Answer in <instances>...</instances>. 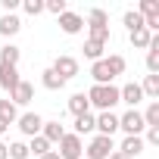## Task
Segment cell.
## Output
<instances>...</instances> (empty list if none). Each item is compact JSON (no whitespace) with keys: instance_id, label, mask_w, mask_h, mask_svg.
Wrapping results in <instances>:
<instances>
[{"instance_id":"cell-1","label":"cell","mask_w":159,"mask_h":159,"mask_svg":"<svg viewBox=\"0 0 159 159\" xmlns=\"http://www.w3.org/2000/svg\"><path fill=\"white\" fill-rule=\"evenodd\" d=\"M122 72H125V56H119V53H112L106 59H97L91 66V75H94L97 84H112V78H119Z\"/></svg>"},{"instance_id":"cell-2","label":"cell","mask_w":159,"mask_h":159,"mask_svg":"<svg viewBox=\"0 0 159 159\" xmlns=\"http://www.w3.org/2000/svg\"><path fill=\"white\" fill-rule=\"evenodd\" d=\"M88 103L97 106L100 112H112V106L122 103V100H119V88H116V84H94V88L88 91Z\"/></svg>"},{"instance_id":"cell-3","label":"cell","mask_w":159,"mask_h":159,"mask_svg":"<svg viewBox=\"0 0 159 159\" xmlns=\"http://www.w3.org/2000/svg\"><path fill=\"white\" fill-rule=\"evenodd\" d=\"M56 156H59V159H84V143H81V137L72 134V131H66L62 140H59Z\"/></svg>"},{"instance_id":"cell-4","label":"cell","mask_w":159,"mask_h":159,"mask_svg":"<svg viewBox=\"0 0 159 159\" xmlns=\"http://www.w3.org/2000/svg\"><path fill=\"white\" fill-rule=\"evenodd\" d=\"M109 153H116V143L112 137H103V134L91 137V143L84 147V159H109Z\"/></svg>"},{"instance_id":"cell-5","label":"cell","mask_w":159,"mask_h":159,"mask_svg":"<svg viewBox=\"0 0 159 159\" xmlns=\"http://www.w3.org/2000/svg\"><path fill=\"white\" fill-rule=\"evenodd\" d=\"M143 128L147 125H143V116L137 109H128L125 116H119V131H125V137H140Z\"/></svg>"},{"instance_id":"cell-6","label":"cell","mask_w":159,"mask_h":159,"mask_svg":"<svg viewBox=\"0 0 159 159\" xmlns=\"http://www.w3.org/2000/svg\"><path fill=\"white\" fill-rule=\"evenodd\" d=\"M59 78H62V81H69V78H75L78 75V59L75 56H69V53H62V56H56L53 59V66H50Z\"/></svg>"},{"instance_id":"cell-7","label":"cell","mask_w":159,"mask_h":159,"mask_svg":"<svg viewBox=\"0 0 159 159\" xmlns=\"http://www.w3.org/2000/svg\"><path fill=\"white\" fill-rule=\"evenodd\" d=\"M31 100H34V84L22 78V81L10 91V103H13V106H28Z\"/></svg>"},{"instance_id":"cell-8","label":"cell","mask_w":159,"mask_h":159,"mask_svg":"<svg viewBox=\"0 0 159 159\" xmlns=\"http://www.w3.org/2000/svg\"><path fill=\"white\" fill-rule=\"evenodd\" d=\"M16 125H19V131H22L25 137H38V134H41V125H44V119H41L38 112H22V116L16 119Z\"/></svg>"},{"instance_id":"cell-9","label":"cell","mask_w":159,"mask_h":159,"mask_svg":"<svg viewBox=\"0 0 159 159\" xmlns=\"http://www.w3.org/2000/svg\"><path fill=\"white\" fill-rule=\"evenodd\" d=\"M94 128H97L103 137H112V134L119 131V116H116V112H100V116H94Z\"/></svg>"},{"instance_id":"cell-10","label":"cell","mask_w":159,"mask_h":159,"mask_svg":"<svg viewBox=\"0 0 159 159\" xmlns=\"http://www.w3.org/2000/svg\"><path fill=\"white\" fill-rule=\"evenodd\" d=\"M119 100H122V103H128V106L134 109V106L143 100V91H140V84H137V81H131V84L119 88Z\"/></svg>"},{"instance_id":"cell-11","label":"cell","mask_w":159,"mask_h":159,"mask_svg":"<svg viewBox=\"0 0 159 159\" xmlns=\"http://www.w3.org/2000/svg\"><path fill=\"white\" fill-rule=\"evenodd\" d=\"M19 81H22V78H19V69H16V66H3V62H0V88H3V91H13Z\"/></svg>"},{"instance_id":"cell-12","label":"cell","mask_w":159,"mask_h":159,"mask_svg":"<svg viewBox=\"0 0 159 159\" xmlns=\"http://www.w3.org/2000/svg\"><path fill=\"white\" fill-rule=\"evenodd\" d=\"M59 28H62L66 34H78V31L84 28V19L78 16V13H62V16H59Z\"/></svg>"},{"instance_id":"cell-13","label":"cell","mask_w":159,"mask_h":159,"mask_svg":"<svg viewBox=\"0 0 159 159\" xmlns=\"http://www.w3.org/2000/svg\"><path fill=\"white\" fill-rule=\"evenodd\" d=\"M62 134H66V128H62L59 122H44V125H41V137H44L50 147H53V143H59V140H62Z\"/></svg>"},{"instance_id":"cell-14","label":"cell","mask_w":159,"mask_h":159,"mask_svg":"<svg viewBox=\"0 0 159 159\" xmlns=\"http://www.w3.org/2000/svg\"><path fill=\"white\" fill-rule=\"evenodd\" d=\"M119 153H122V156H128V159L140 156V153H143V137H125V140H122V147H119Z\"/></svg>"},{"instance_id":"cell-15","label":"cell","mask_w":159,"mask_h":159,"mask_svg":"<svg viewBox=\"0 0 159 159\" xmlns=\"http://www.w3.org/2000/svg\"><path fill=\"white\" fill-rule=\"evenodd\" d=\"M69 112L78 119V116H84V112H91V103H88V94H72L69 97Z\"/></svg>"},{"instance_id":"cell-16","label":"cell","mask_w":159,"mask_h":159,"mask_svg":"<svg viewBox=\"0 0 159 159\" xmlns=\"http://www.w3.org/2000/svg\"><path fill=\"white\" fill-rule=\"evenodd\" d=\"M147 69H150V75L159 72V34H153V41L147 47Z\"/></svg>"},{"instance_id":"cell-17","label":"cell","mask_w":159,"mask_h":159,"mask_svg":"<svg viewBox=\"0 0 159 159\" xmlns=\"http://www.w3.org/2000/svg\"><path fill=\"white\" fill-rule=\"evenodd\" d=\"M41 84H44L47 91H62V88H66V81H62L53 69H44V72H41Z\"/></svg>"},{"instance_id":"cell-18","label":"cell","mask_w":159,"mask_h":159,"mask_svg":"<svg viewBox=\"0 0 159 159\" xmlns=\"http://www.w3.org/2000/svg\"><path fill=\"white\" fill-rule=\"evenodd\" d=\"M19 28H22V22H19V16H3L0 19V34L3 38H13V34H19Z\"/></svg>"},{"instance_id":"cell-19","label":"cell","mask_w":159,"mask_h":159,"mask_svg":"<svg viewBox=\"0 0 159 159\" xmlns=\"http://www.w3.org/2000/svg\"><path fill=\"white\" fill-rule=\"evenodd\" d=\"M88 28H109V13L106 10H91L88 13Z\"/></svg>"},{"instance_id":"cell-20","label":"cell","mask_w":159,"mask_h":159,"mask_svg":"<svg viewBox=\"0 0 159 159\" xmlns=\"http://www.w3.org/2000/svg\"><path fill=\"white\" fill-rule=\"evenodd\" d=\"M19 56H22V50H19L16 44L0 47V62H3V66H19Z\"/></svg>"},{"instance_id":"cell-21","label":"cell","mask_w":159,"mask_h":159,"mask_svg":"<svg viewBox=\"0 0 159 159\" xmlns=\"http://www.w3.org/2000/svg\"><path fill=\"white\" fill-rule=\"evenodd\" d=\"M140 91H143V97L159 100V75H147V78H143V84H140Z\"/></svg>"},{"instance_id":"cell-22","label":"cell","mask_w":159,"mask_h":159,"mask_svg":"<svg viewBox=\"0 0 159 159\" xmlns=\"http://www.w3.org/2000/svg\"><path fill=\"white\" fill-rule=\"evenodd\" d=\"M128 38H131V44H134L137 50H147V47H150V41H153V34H150L147 28H137V31H128Z\"/></svg>"},{"instance_id":"cell-23","label":"cell","mask_w":159,"mask_h":159,"mask_svg":"<svg viewBox=\"0 0 159 159\" xmlns=\"http://www.w3.org/2000/svg\"><path fill=\"white\" fill-rule=\"evenodd\" d=\"M140 116H143V125L147 128H159V100H150L147 112H140Z\"/></svg>"},{"instance_id":"cell-24","label":"cell","mask_w":159,"mask_h":159,"mask_svg":"<svg viewBox=\"0 0 159 159\" xmlns=\"http://www.w3.org/2000/svg\"><path fill=\"white\" fill-rule=\"evenodd\" d=\"M91 131H94V116H91V112H84V116L75 119V131H72V134L81 137V134H91Z\"/></svg>"},{"instance_id":"cell-25","label":"cell","mask_w":159,"mask_h":159,"mask_svg":"<svg viewBox=\"0 0 159 159\" xmlns=\"http://www.w3.org/2000/svg\"><path fill=\"white\" fill-rule=\"evenodd\" d=\"M103 47H106V44H100V41H91V38H88V41H84V56H88L91 62H97V59H103Z\"/></svg>"},{"instance_id":"cell-26","label":"cell","mask_w":159,"mask_h":159,"mask_svg":"<svg viewBox=\"0 0 159 159\" xmlns=\"http://www.w3.org/2000/svg\"><path fill=\"white\" fill-rule=\"evenodd\" d=\"M19 119V109L10 103V100H0V122H7V125H13Z\"/></svg>"},{"instance_id":"cell-27","label":"cell","mask_w":159,"mask_h":159,"mask_svg":"<svg viewBox=\"0 0 159 159\" xmlns=\"http://www.w3.org/2000/svg\"><path fill=\"white\" fill-rule=\"evenodd\" d=\"M7 156H10V159H28L31 153H28V143L16 140V143H7Z\"/></svg>"},{"instance_id":"cell-28","label":"cell","mask_w":159,"mask_h":159,"mask_svg":"<svg viewBox=\"0 0 159 159\" xmlns=\"http://www.w3.org/2000/svg\"><path fill=\"white\" fill-rule=\"evenodd\" d=\"M28 153H34V156L41 159V156H47V153H50V143H47V140L38 134V137H31V143H28Z\"/></svg>"},{"instance_id":"cell-29","label":"cell","mask_w":159,"mask_h":159,"mask_svg":"<svg viewBox=\"0 0 159 159\" xmlns=\"http://www.w3.org/2000/svg\"><path fill=\"white\" fill-rule=\"evenodd\" d=\"M125 28H128V31L143 28V16H140V13H134V10H128V13H125Z\"/></svg>"},{"instance_id":"cell-30","label":"cell","mask_w":159,"mask_h":159,"mask_svg":"<svg viewBox=\"0 0 159 159\" xmlns=\"http://www.w3.org/2000/svg\"><path fill=\"white\" fill-rule=\"evenodd\" d=\"M137 13H140L143 19H150V16H159V3H156V0H140Z\"/></svg>"},{"instance_id":"cell-31","label":"cell","mask_w":159,"mask_h":159,"mask_svg":"<svg viewBox=\"0 0 159 159\" xmlns=\"http://www.w3.org/2000/svg\"><path fill=\"white\" fill-rule=\"evenodd\" d=\"M44 10H47V13H53L56 19H59L62 13H69V7H66V0H47V3H44Z\"/></svg>"},{"instance_id":"cell-32","label":"cell","mask_w":159,"mask_h":159,"mask_svg":"<svg viewBox=\"0 0 159 159\" xmlns=\"http://www.w3.org/2000/svg\"><path fill=\"white\" fill-rule=\"evenodd\" d=\"M22 10H25L28 16H41V13H44V0H25Z\"/></svg>"},{"instance_id":"cell-33","label":"cell","mask_w":159,"mask_h":159,"mask_svg":"<svg viewBox=\"0 0 159 159\" xmlns=\"http://www.w3.org/2000/svg\"><path fill=\"white\" fill-rule=\"evenodd\" d=\"M147 131V143H159V128H143Z\"/></svg>"},{"instance_id":"cell-34","label":"cell","mask_w":159,"mask_h":159,"mask_svg":"<svg viewBox=\"0 0 159 159\" xmlns=\"http://www.w3.org/2000/svg\"><path fill=\"white\" fill-rule=\"evenodd\" d=\"M0 7H3V10L13 16V10H19V0H0Z\"/></svg>"},{"instance_id":"cell-35","label":"cell","mask_w":159,"mask_h":159,"mask_svg":"<svg viewBox=\"0 0 159 159\" xmlns=\"http://www.w3.org/2000/svg\"><path fill=\"white\" fill-rule=\"evenodd\" d=\"M0 159H10L7 156V143H0Z\"/></svg>"},{"instance_id":"cell-36","label":"cell","mask_w":159,"mask_h":159,"mask_svg":"<svg viewBox=\"0 0 159 159\" xmlns=\"http://www.w3.org/2000/svg\"><path fill=\"white\" fill-rule=\"evenodd\" d=\"M41 159H59V156H56V150H50V153H47V156H41Z\"/></svg>"},{"instance_id":"cell-37","label":"cell","mask_w":159,"mask_h":159,"mask_svg":"<svg viewBox=\"0 0 159 159\" xmlns=\"http://www.w3.org/2000/svg\"><path fill=\"white\" fill-rule=\"evenodd\" d=\"M109 159H128V156H122V153L116 150V153H109Z\"/></svg>"},{"instance_id":"cell-38","label":"cell","mask_w":159,"mask_h":159,"mask_svg":"<svg viewBox=\"0 0 159 159\" xmlns=\"http://www.w3.org/2000/svg\"><path fill=\"white\" fill-rule=\"evenodd\" d=\"M7 131H10V125H7V122H0V134H7Z\"/></svg>"}]
</instances>
